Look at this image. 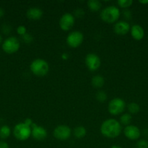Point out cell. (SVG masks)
<instances>
[{
	"instance_id": "cell-23",
	"label": "cell",
	"mask_w": 148,
	"mask_h": 148,
	"mask_svg": "<svg viewBox=\"0 0 148 148\" xmlns=\"http://www.w3.org/2000/svg\"><path fill=\"white\" fill-rule=\"evenodd\" d=\"M107 95L105 92L104 91H99L96 94V99L99 101V102H104L107 100Z\"/></svg>"
},
{
	"instance_id": "cell-17",
	"label": "cell",
	"mask_w": 148,
	"mask_h": 148,
	"mask_svg": "<svg viewBox=\"0 0 148 148\" xmlns=\"http://www.w3.org/2000/svg\"><path fill=\"white\" fill-rule=\"evenodd\" d=\"M91 85L95 88H101L104 85V79L102 76L95 75L91 79Z\"/></svg>"
},
{
	"instance_id": "cell-36",
	"label": "cell",
	"mask_w": 148,
	"mask_h": 148,
	"mask_svg": "<svg viewBox=\"0 0 148 148\" xmlns=\"http://www.w3.org/2000/svg\"><path fill=\"white\" fill-rule=\"evenodd\" d=\"M1 42H2V37H1V34H0V44L1 43Z\"/></svg>"
},
{
	"instance_id": "cell-13",
	"label": "cell",
	"mask_w": 148,
	"mask_h": 148,
	"mask_svg": "<svg viewBox=\"0 0 148 148\" xmlns=\"http://www.w3.org/2000/svg\"><path fill=\"white\" fill-rule=\"evenodd\" d=\"M131 26L126 21L116 22L113 26V31L118 36H125L130 31Z\"/></svg>"
},
{
	"instance_id": "cell-1",
	"label": "cell",
	"mask_w": 148,
	"mask_h": 148,
	"mask_svg": "<svg viewBox=\"0 0 148 148\" xmlns=\"http://www.w3.org/2000/svg\"><path fill=\"white\" fill-rule=\"evenodd\" d=\"M121 124L114 119H108L102 122L100 127V132L104 137L114 139L121 133Z\"/></svg>"
},
{
	"instance_id": "cell-24",
	"label": "cell",
	"mask_w": 148,
	"mask_h": 148,
	"mask_svg": "<svg viewBox=\"0 0 148 148\" xmlns=\"http://www.w3.org/2000/svg\"><path fill=\"white\" fill-rule=\"evenodd\" d=\"M135 148H148V141L146 140H139L136 143Z\"/></svg>"
},
{
	"instance_id": "cell-28",
	"label": "cell",
	"mask_w": 148,
	"mask_h": 148,
	"mask_svg": "<svg viewBox=\"0 0 148 148\" xmlns=\"http://www.w3.org/2000/svg\"><path fill=\"white\" fill-rule=\"evenodd\" d=\"M123 17H125L126 19L129 20L131 17V12L130 10H127V9H125L123 11Z\"/></svg>"
},
{
	"instance_id": "cell-19",
	"label": "cell",
	"mask_w": 148,
	"mask_h": 148,
	"mask_svg": "<svg viewBox=\"0 0 148 148\" xmlns=\"http://www.w3.org/2000/svg\"><path fill=\"white\" fill-rule=\"evenodd\" d=\"M11 134V130L7 125H3L0 127V138L2 140L8 138Z\"/></svg>"
},
{
	"instance_id": "cell-21",
	"label": "cell",
	"mask_w": 148,
	"mask_h": 148,
	"mask_svg": "<svg viewBox=\"0 0 148 148\" xmlns=\"http://www.w3.org/2000/svg\"><path fill=\"white\" fill-rule=\"evenodd\" d=\"M132 120V116L130 114H123L120 117V124L126 126L130 125V123Z\"/></svg>"
},
{
	"instance_id": "cell-31",
	"label": "cell",
	"mask_w": 148,
	"mask_h": 148,
	"mask_svg": "<svg viewBox=\"0 0 148 148\" xmlns=\"http://www.w3.org/2000/svg\"><path fill=\"white\" fill-rule=\"evenodd\" d=\"M0 148H10V146L6 142L0 141Z\"/></svg>"
},
{
	"instance_id": "cell-26",
	"label": "cell",
	"mask_w": 148,
	"mask_h": 148,
	"mask_svg": "<svg viewBox=\"0 0 148 148\" xmlns=\"http://www.w3.org/2000/svg\"><path fill=\"white\" fill-rule=\"evenodd\" d=\"M17 34L20 35V36H24L25 34L27 33V28H26L24 25L18 26L17 28Z\"/></svg>"
},
{
	"instance_id": "cell-33",
	"label": "cell",
	"mask_w": 148,
	"mask_h": 148,
	"mask_svg": "<svg viewBox=\"0 0 148 148\" xmlns=\"http://www.w3.org/2000/svg\"><path fill=\"white\" fill-rule=\"evenodd\" d=\"M139 3H141V4H148V0H144V1L140 0V1H139Z\"/></svg>"
},
{
	"instance_id": "cell-32",
	"label": "cell",
	"mask_w": 148,
	"mask_h": 148,
	"mask_svg": "<svg viewBox=\"0 0 148 148\" xmlns=\"http://www.w3.org/2000/svg\"><path fill=\"white\" fill-rule=\"evenodd\" d=\"M4 15V10L2 8H0V19Z\"/></svg>"
},
{
	"instance_id": "cell-27",
	"label": "cell",
	"mask_w": 148,
	"mask_h": 148,
	"mask_svg": "<svg viewBox=\"0 0 148 148\" xmlns=\"http://www.w3.org/2000/svg\"><path fill=\"white\" fill-rule=\"evenodd\" d=\"M22 38H23V41L25 42V43H31L32 41H33V36H31L30 34H29V33H26V34H25L24 36H22Z\"/></svg>"
},
{
	"instance_id": "cell-14",
	"label": "cell",
	"mask_w": 148,
	"mask_h": 148,
	"mask_svg": "<svg viewBox=\"0 0 148 148\" xmlns=\"http://www.w3.org/2000/svg\"><path fill=\"white\" fill-rule=\"evenodd\" d=\"M42 16H43V11L39 7H30L26 11V17L29 20H40Z\"/></svg>"
},
{
	"instance_id": "cell-25",
	"label": "cell",
	"mask_w": 148,
	"mask_h": 148,
	"mask_svg": "<svg viewBox=\"0 0 148 148\" xmlns=\"http://www.w3.org/2000/svg\"><path fill=\"white\" fill-rule=\"evenodd\" d=\"M74 17H77V18H81L85 15V12L83 9L81 8H77L75 9L74 11Z\"/></svg>"
},
{
	"instance_id": "cell-20",
	"label": "cell",
	"mask_w": 148,
	"mask_h": 148,
	"mask_svg": "<svg viewBox=\"0 0 148 148\" xmlns=\"http://www.w3.org/2000/svg\"><path fill=\"white\" fill-rule=\"evenodd\" d=\"M127 109L130 114H135L139 112V111H140V106H139V105L137 103L131 102L128 104Z\"/></svg>"
},
{
	"instance_id": "cell-6",
	"label": "cell",
	"mask_w": 148,
	"mask_h": 148,
	"mask_svg": "<svg viewBox=\"0 0 148 148\" xmlns=\"http://www.w3.org/2000/svg\"><path fill=\"white\" fill-rule=\"evenodd\" d=\"M2 49L5 53L12 54L16 53L20 47V43L15 36H10L4 40L2 43Z\"/></svg>"
},
{
	"instance_id": "cell-30",
	"label": "cell",
	"mask_w": 148,
	"mask_h": 148,
	"mask_svg": "<svg viewBox=\"0 0 148 148\" xmlns=\"http://www.w3.org/2000/svg\"><path fill=\"white\" fill-rule=\"evenodd\" d=\"M24 123L26 124V125L29 126V127H31V126L33 124V121H32L31 119H29V118L26 119L24 121Z\"/></svg>"
},
{
	"instance_id": "cell-15",
	"label": "cell",
	"mask_w": 148,
	"mask_h": 148,
	"mask_svg": "<svg viewBox=\"0 0 148 148\" xmlns=\"http://www.w3.org/2000/svg\"><path fill=\"white\" fill-rule=\"evenodd\" d=\"M131 35L132 38L136 40H140L145 36V30L143 27L139 25H133L130 29Z\"/></svg>"
},
{
	"instance_id": "cell-2",
	"label": "cell",
	"mask_w": 148,
	"mask_h": 148,
	"mask_svg": "<svg viewBox=\"0 0 148 148\" xmlns=\"http://www.w3.org/2000/svg\"><path fill=\"white\" fill-rule=\"evenodd\" d=\"M120 10L114 5L104 7L100 12V17L102 20L108 24L116 23L120 17Z\"/></svg>"
},
{
	"instance_id": "cell-9",
	"label": "cell",
	"mask_w": 148,
	"mask_h": 148,
	"mask_svg": "<svg viewBox=\"0 0 148 148\" xmlns=\"http://www.w3.org/2000/svg\"><path fill=\"white\" fill-rule=\"evenodd\" d=\"M75 17L71 13H65L61 16L59 21V27L64 31H68L75 25Z\"/></svg>"
},
{
	"instance_id": "cell-18",
	"label": "cell",
	"mask_w": 148,
	"mask_h": 148,
	"mask_svg": "<svg viewBox=\"0 0 148 148\" xmlns=\"http://www.w3.org/2000/svg\"><path fill=\"white\" fill-rule=\"evenodd\" d=\"M73 134L77 139H81L85 137L86 134V130L83 126H78L74 129Z\"/></svg>"
},
{
	"instance_id": "cell-16",
	"label": "cell",
	"mask_w": 148,
	"mask_h": 148,
	"mask_svg": "<svg viewBox=\"0 0 148 148\" xmlns=\"http://www.w3.org/2000/svg\"><path fill=\"white\" fill-rule=\"evenodd\" d=\"M87 6L90 11L96 12L101 10L102 3L99 0H89L87 1Z\"/></svg>"
},
{
	"instance_id": "cell-34",
	"label": "cell",
	"mask_w": 148,
	"mask_h": 148,
	"mask_svg": "<svg viewBox=\"0 0 148 148\" xmlns=\"http://www.w3.org/2000/svg\"><path fill=\"white\" fill-rule=\"evenodd\" d=\"M62 58L63 59H67L68 58V54H67V53H63V54L62 55Z\"/></svg>"
},
{
	"instance_id": "cell-11",
	"label": "cell",
	"mask_w": 148,
	"mask_h": 148,
	"mask_svg": "<svg viewBox=\"0 0 148 148\" xmlns=\"http://www.w3.org/2000/svg\"><path fill=\"white\" fill-rule=\"evenodd\" d=\"M31 136L37 141H42L47 137V131L41 126H39L33 123L31 126Z\"/></svg>"
},
{
	"instance_id": "cell-10",
	"label": "cell",
	"mask_w": 148,
	"mask_h": 148,
	"mask_svg": "<svg viewBox=\"0 0 148 148\" xmlns=\"http://www.w3.org/2000/svg\"><path fill=\"white\" fill-rule=\"evenodd\" d=\"M85 64L89 69L91 72L97 70L101 65V60L98 55L90 53L86 56Z\"/></svg>"
},
{
	"instance_id": "cell-7",
	"label": "cell",
	"mask_w": 148,
	"mask_h": 148,
	"mask_svg": "<svg viewBox=\"0 0 148 148\" xmlns=\"http://www.w3.org/2000/svg\"><path fill=\"white\" fill-rule=\"evenodd\" d=\"M84 35L80 31H73L66 38V43L71 48H78L84 41Z\"/></svg>"
},
{
	"instance_id": "cell-29",
	"label": "cell",
	"mask_w": 148,
	"mask_h": 148,
	"mask_svg": "<svg viewBox=\"0 0 148 148\" xmlns=\"http://www.w3.org/2000/svg\"><path fill=\"white\" fill-rule=\"evenodd\" d=\"M1 28H2L3 33H5V34H9L11 32V27L8 25H4Z\"/></svg>"
},
{
	"instance_id": "cell-22",
	"label": "cell",
	"mask_w": 148,
	"mask_h": 148,
	"mask_svg": "<svg viewBox=\"0 0 148 148\" xmlns=\"http://www.w3.org/2000/svg\"><path fill=\"white\" fill-rule=\"evenodd\" d=\"M118 5L123 9H127L130 7L133 4L132 0H118Z\"/></svg>"
},
{
	"instance_id": "cell-5",
	"label": "cell",
	"mask_w": 148,
	"mask_h": 148,
	"mask_svg": "<svg viewBox=\"0 0 148 148\" xmlns=\"http://www.w3.org/2000/svg\"><path fill=\"white\" fill-rule=\"evenodd\" d=\"M126 104L122 98H115L110 101L107 106L108 112L114 116L120 115L125 111Z\"/></svg>"
},
{
	"instance_id": "cell-35",
	"label": "cell",
	"mask_w": 148,
	"mask_h": 148,
	"mask_svg": "<svg viewBox=\"0 0 148 148\" xmlns=\"http://www.w3.org/2000/svg\"><path fill=\"white\" fill-rule=\"evenodd\" d=\"M110 148H122L120 146H118V145H113Z\"/></svg>"
},
{
	"instance_id": "cell-3",
	"label": "cell",
	"mask_w": 148,
	"mask_h": 148,
	"mask_svg": "<svg viewBox=\"0 0 148 148\" xmlns=\"http://www.w3.org/2000/svg\"><path fill=\"white\" fill-rule=\"evenodd\" d=\"M30 69L32 73L36 77L46 76L49 70V65L46 61L43 59H36L30 63Z\"/></svg>"
},
{
	"instance_id": "cell-12",
	"label": "cell",
	"mask_w": 148,
	"mask_h": 148,
	"mask_svg": "<svg viewBox=\"0 0 148 148\" xmlns=\"http://www.w3.org/2000/svg\"><path fill=\"white\" fill-rule=\"evenodd\" d=\"M125 137L130 140H136L140 137V130L135 125H128L123 130Z\"/></svg>"
},
{
	"instance_id": "cell-4",
	"label": "cell",
	"mask_w": 148,
	"mask_h": 148,
	"mask_svg": "<svg viewBox=\"0 0 148 148\" xmlns=\"http://www.w3.org/2000/svg\"><path fill=\"white\" fill-rule=\"evenodd\" d=\"M14 137L20 141H26L31 136V127L24 122L16 124L13 130Z\"/></svg>"
},
{
	"instance_id": "cell-8",
	"label": "cell",
	"mask_w": 148,
	"mask_h": 148,
	"mask_svg": "<svg viewBox=\"0 0 148 148\" xmlns=\"http://www.w3.org/2000/svg\"><path fill=\"white\" fill-rule=\"evenodd\" d=\"M71 130L68 126L62 124L55 127L53 131V135L57 140L65 141L71 137Z\"/></svg>"
}]
</instances>
